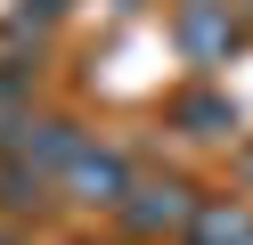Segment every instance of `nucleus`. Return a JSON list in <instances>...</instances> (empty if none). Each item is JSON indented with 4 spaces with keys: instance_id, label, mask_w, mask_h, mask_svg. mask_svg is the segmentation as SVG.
Returning <instances> with one entry per match:
<instances>
[{
    "instance_id": "1",
    "label": "nucleus",
    "mask_w": 253,
    "mask_h": 245,
    "mask_svg": "<svg viewBox=\"0 0 253 245\" xmlns=\"http://www.w3.org/2000/svg\"><path fill=\"white\" fill-rule=\"evenodd\" d=\"M123 221H131L139 237H155V229H180V221H196V204H188V188H180V180H147V188H131Z\"/></svg>"
},
{
    "instance_id": "2",
    "label": "nucleus",
    "mask_w": 253,
    "mask_h": 245,
    "mask_svg": "<svg viewBox=\"0 0 253 245\" xmlns=\"http://www.w3.org/2000/svg\"><path fill=\"white\" fill-rule=\"evenodd\" d=\"M66 188L82 196V204H123V188H131V172H123V155H74L66 163Z\"/></svg>"
},
{
    "instance_id": "3",
    "label": "nucleus",
    "mask_w": 253,
    "mask_h": 245,
    "mask_svg": "<svg viewBox=\"0 0 253 245\" xmlns=\"http://www.w3.org/2000/svg\"><path fill=\"white\" fill-rule=\"evenodd\" d=\"M180 41H188V57H229L237 25H229L220 8H188V16H180Z\"/></svg>"
},
{
    "instance_id": "4",
    "label": "nucleus",
    "mask_w": 253,
    "mask_h": 245,
    "mask_svg": "<svg viewBox=\"0 0 253 245\" xmlns=\"http://www.w3.org/2000/svg\"><path fill=\"white\" fill-rule=\"evenodd\" d=\"M180 123L196 131V139H220V131H237V106H229V98H188Z\"/></svg>"
},
{
    "instance_id": "5",
    "label": "nucleus",
    "mask_w": 253,
    "mask_h": 245,
    "mask_svg": "<svg viewBox=\"0 0 253 245\" xmlns=\"http://www.w3.org/2000/svg\"><path fill=\"white\" fill-rule=\"evenodd\" d=\"M74 155H82V131L74 123H41V139L25 147V163H74Z\"/></svg>"
},
{
    "instance_id": "6",
    "label": "nucleus",
    "mask_w": 253,
    "mask_h": 245,
    "mask_svg": "<svg viewBox=\"0 0 253 245\" xmlns=\"http://www.w3.org/2000/svg\"><path fill=\"white\" fill-rule=\"evenodd\" d=\"M196 245H253V212H204Z\"/></svg>"
},
{
    "instance_id": "7",
    "label": "nucleus",
    "mask_w": 253,
    "mask_h": 245,
    "mask_svg": "<svg viewBox=\"0 0 253 245\" xmlns=\"http://www.w3.org/2000/svg\"><path fill=\"white\" fill-rule=\"evenodd\" d=\"M57 8H66V0H25V16H57Z\"/></svg>"
},
{
    "instance_id": "8",
    "label": "nucleus",
    "mask_w": 253,
    "mask_h": 245,
    "mask_svg": "<svg viewBox=\"0 0 253 245\" xmlns=\"http://www.w3.org/2000/svg\"><path fill=\"white\" fill-rule=\"evenodd\" d=\"M123 8H139V0H123Z\"/></svg>"
}]
</instances>
